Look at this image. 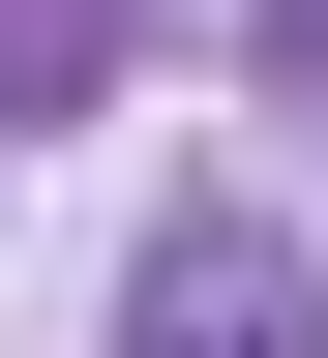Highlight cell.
<instances>
[{"label":"cell","instance_id":"1","mask_svg":"<svg viewBox=\"0 0 328 358\" xmlns=\"http://www.w3.org/2000/svg\"><path fill=\"white\" fill-rule=\"evenodd\" d=\"M120 358H328V329H299V268H269V239H179Z\"/></svg>","mask_w":328,"mask_h":358}]
</instances>
